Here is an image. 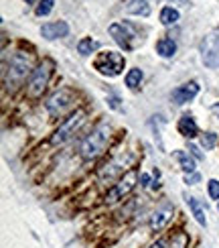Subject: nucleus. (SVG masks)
<instances>
[{
  "mask_svg": "<svg viewBox=\"0 0 219 248\" xmlns=\"http://www.w3.org/2000/svg\"><path fill=\"white\" fill-rule=\"evenodd\" d=\"M207 195H209V200L219 202V181L217 179H209V181H207Z\"/></svg>",
  "mask_w": 219,
  "mask_h": 248,
  "instance_id": "393cba45",
  "label": "nucleus"
},
{
  "mask_svg": "<svg viewBox=\"0 0 219 248\" xmlns=\"http://www.w3.org/2000/svg\"><path fill=\"white\" fill-rule=\"evenodd\" d=\"M156 53H159L162 59H171L176 53V43L171 37H161L156 41Z\"/></svg>",
  "mask_w": 219,
  "mask_h": 248,
  "instance_id": "f3484780",
  "label": "nucleus"
},
{
  "mask_svg": "<svg viewBox=\"0 0 219 248\" xmlns=\"http://www.w3.org/2000/svg\"><path fill=\"white\" fill-rule=\"evenodd\" d=\"M69 35V25L65 20H53V23H45L41 27V37L47 41H57Z\"/></svg>",
  "mask_w": 219,
  "mask_h": 248,
  "instance_id": "ddd939ff",
  "label": "nucleus"
},
{
  "mask_svg": "<svg viewBox=\"0 0 219 248\" xmlns=\"http://www.w3.org/2000/svg\"><path fill=\"white\" fill-rule=\"evenodd\" d=\"M189 246V236H187L185 232H179L173 236V240L169 242V246L166 248H187Z\"/></svg>",
  "mask_w": 219,
  "mask_h": 248,
  "instance_id": "4be33fe9",
  "label": "nucleus"
},
{
  "mask_svg": "<svg viewBox=\"0 0 219 248\" xmlns=\"http://www.w3.org/2000/svg\"><path fill=\"white\" fill-rule=\"evenodd\" d=\"M173 214H175V205H171V203H164V205H161V208H156L150 216V220H148L150 230L152 232L164 230L166 226H169V222L173 220Z\"/></svg>",
  "mask_w": 219,
  "mask_h": 248,
  "instance_id": "9b49d317",
  "label": "nucleus"
},
{
  "mask_svg": "<svg viewBox=\"0 0 219 248\" xmlns=\"http://www.w3.org/2000/svg\"><path fill=\"white\" fill-rule=\"evenodd\" d=\"M53 4H55V0H41V2L37 4V8H35L37 16H47L51 10H53Z\"/></svg>",
  "mask_w": 219,
  "mask_h": 248,
  "instance_id": "5701e85b",
  "label": "nucleus"
},
{
  "mask_svg": "<svg viewBox=\"0 0 219 248\" xmlns=\"http://www.w3.org/2000/svg\"><path fill=\"white\" fill-rule=\"evenodd\" d=\"M215 144H217V134L215 132H205L203 137H201V147L205 151H211Z\"/></svg>",
  "mask_w": 219,
  "mask_h": 248,
  "instance_id": "b1692460",
  "label": "nucleus"
},
{
  "mask_svg": "<svg viewBox=\"0 0 219 248\" xmlns=\"http://www.w3.org/2000/svg\"><path fill=\"white\" fill-rule=\"evenodd\" d=\"M148 248H166V244H164L162 240H156V242H152Z\"/></svg>",
  "mask_w": 219,
  "mask_h": 248,
  "instance_id": "7c9ffc66",
  "label": "nucleus"
},
{
  "mask_svg": "<svg viewBox=\"0 0 219 248\" xmlns=\"http://www.w3.org/2000/svg\"><path fill=\"white\" fill-rule=\"evenodd\" d=\"M73 102H75V94H73L69 88H61L47 98L45 108L51 118H61L73 106Z\"/></svg>",
  "mask_w": 219,
  "mask_h": 248,
  "instance_id": "423d86ee",
  "label": "nucleus"
},
{
  "mask_svg": "<svg viewBox=\"0 0 219 248\" xmlns=\"http://www.w3.org/2000/svg\"><path fill=\"white\" fill-rule=\"evenodd\" d=\"M132 163V157L130 155H118V157H114L112 161H108L103 167H100V171H98V179L102 181V183H110V181H114V179H120L124 173H126V167Z\"/></svg>",
  "mask_w": 219,
  "mask_h": 248,
  "instance_id": "1a4fd4ad",
  "label": "nucleus"
},
{
  "mask_svg": "<svg viewBox=\"0 0 219 248\" xmlns=\"http://www.w3.org/2000/svg\"><path fill=\"white\" fill-rule=\"evenodd\" d=\"M142 78H144L142 69L140 67H132V69H128L126 78H124V84H126L128 90H138L140 84H142Z\"/></svg>",
  "mask_w": 219,
  "mask_h": 248,
  "instance_id": "aec40b11",
  "label": "nucleus"
},
{
  "mask_svg": "<svg viewBox=\"0 0 219 248\" xmlns=\"http://www.w3.org/2000/svg\"><path fill=\"white\" fill-rule=\"evenodd\" d=\"M110 137H112V128L110 124L103 120L100 122L96 128H93L86 139H83L81 147H79V155L83 161H93L98 159L100 155L108 149V142H110Z\"/></svg>",
  "mask_w": 219,
  "mask_h": 248,
  "instance_id": "f03ea898",
  "label": "nucleus"
},
{
  "mask_svg": "<svg viewBox=\"0 0 219 248\" xmlns=\"http://www.w3.org/2000/svg\"><path fill=\"white\" fill-rule=\"evenodd\" d=\"M159 18H161V23H162L164 27H173V25L179 23L181 13H179V10H176V8H173V6H162V10H161Z\"/></svg>",
  "mask_w": 219,
  "mask_h": 248,
  "instance_id": "6ab92c4d",
  "label": "nucleus"
},
{
  "mask_svg": "<svg viewBox=\"0 0 219 248\" xmlns=\"http://www.w3.org/2000/svg\"><path fill=\"white\" fill-rule=\"evenodd\" d=\"M201 61L209 69L219 67V39L215 35H207L201 41Z\"/></svg>",
  "mask_w": 219,
  "mask_h": 248,
  "instance_id": "9d476101",
  "label": "nucleus"
},
{
  "mask_svg": "<svg viewBox=\"0 0 219 248\" xmlns=\"http://www.w3.org/2000/svg\"><path fill=\"white\" fill-rule=\"evenodd\" d=\"M173 159L179 163V167L185 171V173H195V157L191 153L187 151H173Z\"/></svg>",
  "mask_w": 219,
  "mask_h": 248,
  "instance_id": "dca6fc26",
  "label": "nucleus"
},
{
  "mask_svg": "<svg viewBox=\"0 0 219 248\" xmlns=\"http://www.w3.org/2000/svg\"><path fill=\"white\" fill-rule=\"evenodd\" d=\"M53 69H55V63L51 59H43L41 63L33 69V74H30V79L27 84V94L29 98H39L43 96L45 88L49 86V79L53 76Z\"/></svg>",
  "mask_w": 219,
  "mask_h": 248,
  "instance_id": "7ed1b4c3",
  "label": "nucleus"
},
{
  "mask_svg": "<svg viewBox=\"0 0 219 248\" xmlns=\"http://www.w3.org/2000/svg\"><path fill=\"white\" fill-rule=\"evenodd\" d=\"M33 74V61L30 55H27L25 51H18L10 57L8 65L4 69V90L15 94V92L27 81V76Z\"/></svg>",
  "mask_w": 219,
  "mask_h": 248,
  "instance_id": "f257e3e1",
  "label": "nucleus"
},
{
  "mask_svg": "<svg viewBox=\"0 0 219 248\" xmlns=\"http://www.w3.org/2000/svg\"><path fill=\"white\" fill-rule=\"evenodd\" d=\"M189 153L193 155L195 159H199V161H203V159H205V155L201 153V149H199V147H195L193 142H189Z\"/></svg>",
  "mask_w": 219,
  "mask_h": 248,
  "instance_id": "bb28decb",
  "label": "nucleus"
},
{
  "mask_svg": "<svg viewBox=\"0 0 219 248\" xmlns=\"http://www.w3.org/2000/svg\"><path fill=\"white\" fill-rule=\"evenodd\" d=\"M98 47H100L98 41H93L91 37H83L79 43H77V53H79L81 57H88V55H91Z\"/></svg>",
  "mask_w": 219,
  "mask_h": 248,
  "instance_id": "412c9836",
  "label": "nucleus"
},
{
  "mask_svg": "<svg viewBox=\"0 0 219 248\" xmlns=\"http://www.w3.org/2000/svg\"><path fill=\"white\" fill-rule=\"evenodd\" d=\"M217 212H219V202H217Z\"/></svg>",
  "mask_w": 219,
  "mask_h": 248,
  "instance_id": "72a5a7b5",
  "label": "nucleus"
},
{
  "mask_svg": "<svg viewBox=\"0 0 219 248\" xmlns=\"http://www.w3.org/2000/svg\"><path fill=\"white\" fill-rule=\"evenodd\" d=\"M176 130L183 139H195L197 134H199V126H197V122L191 114H183L176 122Z\"/></svg>",
  "mask_w": 219,
  "mask_h": 248,
  "instance_id": "2eb2a0df",
  "label": "nucleus"
},
{
  "mask_svg": "<svg viewBox=\"0 0 219 248\" xmlns=\"http://www.w3.org/2000/svg\"><path fill=\"white\" fill-rule=\"evenodd\" d=\"M183 200H185V203L189 205V210H191V216L195 218V222L201 226V228H207L209 226V222H207V212H205V208H203V203L195 198V195H189V193H183Z\"/></svg>",
  "mask_w": 219,
  "mask_h": 248,
  "instance_id": "4468645a",
  "label": "nucleus"
},
{
  "mask_svg": "<svg viewBox=\"0 0 219 248\" xmlns=\"http://www.w3.org/2000/svg\"><path fill=\"white\" fill-rule=\"evenodd\" d=\"M126 13L134 16H148L150 15V4L148 0H128Z\"/></svg>",
  "mask_w": 219,
  "mask_h": 248,
  "instance_id": "a211bd4d",
  "label": "nucleus"
},
{
  "mask_svg": "<svg viewBox=\"0 0 219 248\" xmlns=\"http://www.w3.org/2000/svg\"><path fill=\"white\" fill-rule=\"evenodd\" d=\"M126 59L118 51H102V53L93 59V67L106 78H116L124 71Z\"/></svg>",
  "mask_w": 219,
  "mask_h": 248,
  "instance_id": "39448f33",
  "label": "nucleus"
},
{
  "mask_svg": "<svg viewBox=\"0 0 219 248\" xmlns=\"http://www.w3.org/2000/svg\"><path fill=\"white\" fill-rule=\"evenodd\" d=\"M183 181L187 183V185H197V183H199L201 181V175L199 173H185V177H183Z\"/></svg>",
  "mask_w": 219,
  "mask_h": 248,
  "instance_id": "a878e982",
  "label": "nucleus"
},
{
  "mask_svg": "<svg viewBox=\"0 0 219 248\" xmlns=\"http://www.w3.org/2000/svg\"><path fill=\"white\" fill-rule=\"evenodd\" d=\"M197 94H199V84L197 81H187V84L175 88L171 92V100H173V104L183 106V104H189L191 100H195Z\"/></svg>",
  "mask_w": 219,
  "mask_h": 248,
  "instance_id": "f8f14e48",
  "label": "nucleus"
},
{
  "mask_svg": "<svg viewBox=\"0 0 219 248\" xmlns=\"http://www.w3.org/2000/svg\"><path fill=\"white\" fill-rule=\"evenodd\" d=\"M138 177H140L138 169H130V171L124 173L122 177L118 179V183L106 193V203H116V202H120V200L126 198V195H128L134 187H136Z\"/></svg>",
  "mask_w": 219,
  "mask_h": 248,
  "instance_id": "0eeeda50",
  "label": "nucleus"
},
{
  "mask_svg": "<svg viewBox=\"0 0 219 248\" xmlns=\"http://www.w3.org/2000/svg\"><path fill=\"white\" fill-rule=\"evenodd\" d=\"M118 102H120V100H118L116 96H110V98H108V104H110V108H114V110H122Z\"/></svg>",
  "mask_w": 219,
  "mask_h": 248,
  "instance_id": "c85d7f7f",
  "label": "nucleus"
},
{
  "mask_svg": "<svg viewBox=\"0 0 219 248\" xmlns=\"http://www.w3.org/2000/svg\"><path fill=\"white\" fill-rule=\"evenodd\" d=\"M86 110H75L73 114H69L63 122L59 124V128L53 132V137H51V144H65L69 139L75 137V132L86 124Z\"/></svg>",
  "mask_w": 219,
  "mask_h": 248,
  "instance_id": "20e7f679",
  "label": "nucleus"
},
{
  "mask_svg": "<svg viewBox=\"0 0 219 248\" xmlns=\"http://www.w3.org/2000/svg\"><path fill=\"white\" fill-rule=\"evenodd\" d=\"M166 4H175V6H189L191 0H164Z\"/></svg>",
  "mask_w": 219,
  "mask_h": 248,
  "instance_id": "cd10ccee",
  "label": "nucleus"
},
{
  "mask_svg": "<svg viewBox=\"0 0 219 248\" xmlns=\"http://www.w3.org/2000/svg\"><path fill=\"white\" fill-rule=\"evenodd\" d=\"M211 112H213V114H215V116L219 118V102H215V104L211 106Z\"/></svg>",
  "mask_w": 219,
  "mask_h": 248,
  "instance_id": "2f4dec72",
  "label": "nucleus"
},
{
  "mask_svg": "<svg viewBox=\"0 0 219 248\" xmlns=\"http://www.w3.org/2000/svg\"><path fill=\"white\" fill-rule=\"evenodd\" d=\"M108 33L110 37L114 39V43H116L122 51H132L134 45H132V37H136V27L130 25L128 20H124V23H112L108 27Z\"/></svg>",
  "mask_w": 219,
  "mask_h": 248,
  "instance_id": "6e6552de",
  "label": "nucleus"
},
{
  "mask_svg": "<svg viewBox=\"0 0 219 248\" xmlns=\"http://www.w3.org/2000/svg\"><path fill=\"white\" fill-rule=\"evenodd\" d=\"M140 185H142V187H148V185H150V175H146V173H140Z\"/></svg>",
  "mask_w": 219,
  "mask_h": 248,
  "instance_id": "c756f323",
  "label": "nucleus"
},
{
  "mask_svg": "<svg viewBox=\"0 0 219 248\" xmlns=\"http://www.w3.org/2000/svg\"><path fill=\"white\" fill-rule=\"evenodd\" d=\"M25 2H29V4H33V2H35V0H25Z\"/></svg>",
  "mask_w": 219,
  "mask_h": 248,
  "instance_id": "473e14b6",
  "label": "nucleus"
}]
</instances>
